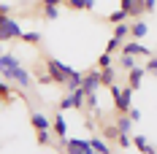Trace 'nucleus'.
I'll return each instance as SVG.
<instances>
[{
    "label": "nucleus",
    "mask_w": 157,
    "mask_h": 154,
    "mask_svg": "<svg viewBox=\"0 0 157 154\" xmlns=\"http://www.w3.org/2000/svg\"><path fill=\"white\" fill-rule=\"evenodd\" d=\"M60 16V6H44V19L46 22H54Z\"/></svg>",
    "instance_id": "nucleus-28"
},
{
    "label": "nucleus",
    "mask_w": 157,
    "mask_h": 154,
    "mask_svg": "<svg viewBox=\"0 0 157 154\" xmlns=\"http://www.w3.org/2000/svg\"><path fill=\"white\" fill-rule=\"evenodd\" d=\"M119 68H122V70H130V68H136V57L122 51V54H119Z\"/></svg>",
    "instance_id": "nucleus-26"
},
{
    "label": "nucleus",
    "mask_w": 157,
    "mask_h": 154,
    "mask_svg": "<svg viewBox=\"0 0 157 154\" xmlns=\"http://www.w3.org/2000/svg\"><path fill=\"white\" fill-rule=\"evenodd\" d=\"M68 108H73V103H71V95H65L63 100H60V111H68Z\"/></svg>",
    "instance_id": "nucleus-34"
},
{
    "label": "nucleus",
    "mask_w": 157,
    "mask_h": 154,
    "mask_svg": "<svg viewBox=\"0 0 157 154\" xmlns=\"http://www.w3.org/2000/svg\"><path fill=\"white\" fill-rule=\"evenodd\" d=\"M130 3H133V0H119V8H122L125 14H127V11H130Z\"/></svg>",
    "instance_id": "nucleus-37"
},
{
    "label": "nucleus",
    "mask_w": 157,
    "mask_h": 154,
    "mask_svg": "<svg viewBox=\"0 0 157 154\" xmlns=\"http://www.w3.org/2000/svg\"><path fill=\"white\" fill-rule=\"evenodd\" d=\"M127 116H130L133 122H141V111H138V108H133V106H130V111H127Z\"/></svg>",
    "instance_id": "nucleus-35"
},
{
    "label": "nucleus",
    "mask_w": 157,
    "mask_h": 154,
    "mask_svg": "<svg viewBox=\"0 0 157 154\" xmlns=\"http://www.w3.org/2000/svg\"><path fill=\"white\" fill-rule=\"evenodd\" d=\"M149 35V27H146V22L144 19H133L130 22V38H136V41H144Z\"/></svg>",
    "instance_id": "nucleus-9"
},
{
    "label": "nucleus",
    "mask_w": 157,
    "mask_h": 154,
    "mask_svg": "<svg viewBox=\"0 0 157 154\" xmlns=\"http://www.w3.org/2000/svg\"><path fill=\"white\" fill-rule=\"evenodd\" d=\"M30 124H33V130H49V127H52V116L41 114V111H33L30 114Z\"/></svg>",
    "instance_id": "nucleus-10"
},
{
    "label": "nucleus",
    "mask_w": 157,
    "mask_h": 154,
    "mask_svg": "<svg viewBox=\"0 0 157 154\" xmlns=\"http://www.w3.org/2000/svg\"><path fill=\"white\" fill-rule=\"evenodd\" d=\"M0 76H3V78H8V81H16V84L22 87V89H27V87L33 84V76H30V70H25L22 65H16V68H8V70H3Z\"/></svg>",
    "instance_id": "nucleus-4"
},
{
    "label": "nucleus",
    "mask_w": 157,
    "mask_h": 154,
    "mask_svg": "<svg viewBox=\"0 0 157 154\" xmlns=\"http://www.w3.org/2000/svg\"><path fill=\"white\" fill-rule=\"evenodd\" d=\"M114 81H117V70H114V65L100 68V87H111Z\"/></svg>",
    "instance_id": "nucleus-16"
},
{
    "label": "nucleus",
    "mask_w": 157,
    "mask_h": 154,
    "mask_svg": "<svg viewBox=\"0 0 157 154\" xmlns=\"http://www.w3.org/2000/svg\"><path fill=\"white\" fill-rule=\"evenodd\" d=\"M0 106H3V103H0Z\"/></svg>",
    "instance_id": "nucleus-41"
},
{
    "label": "nucleus",
    "mask_w": 157,
    "mask_h": 154,
    "mask_svg": "<svg viewBox=\"0 0 157 154\" xmlns=\"http://www.w3.org/2000/svg\"><path fill=\"white\" fill-rule=\"evenodd\" d=\"M144 6H146V14H152L155 6H157V0H144Z\"/></svg>",
    "instance_id": "nucleus-36"
},
{
    "label": "nucleus",
    "mask_w": 157,
    "mask_h": 154,
    "mask_svg": "<svg viewBox=\"0 0 157 154\" xmlns=\"http://www.w3.org/2000/svg\"><path fill=\"white\" fill-rule=\"evenodd\" d=\"M109 65H114V54H109V51H103V54L98 57V68H109Z\"/></svg>",
    "instance_id": "nucleus-30"
},
{
    "label": "nucleus",
    "mask_w": 157,
    "mask_h": 154,
    "mask_svg": "<svg viewBox=\"0 0 157 154\" xmlns=\"http://www.w3.org/2000/svg\"><path fill=\"white\" fill-rule=\"evenodd\" d=\"M22 32H25L22 24H19L11 14H0V43H6V41H19Z\"/></svg>",
    "instance_id": "nucleus-3"
},
{
    "label": "nucleus",
    "mask_w": 157,
    "mask_h": 154,
    "mask_svg": "<svg viewBox=\"0 0 157 154\" xmlns=\"http://www.w3.org/2000/svg\"><path fill=\"white\" fill-rule=\"evenodd\" d=\"M71 95V103L76 111H84V100H87V92H84V87H76V89H68Z\"/></svg>",
    "instance_id": "nucleus-13"
},
{
    "label": "nucleus",
    "mask_w": 157,
    "mask_h": 154,
    "mask_svg": "<svg viewBox=\"0 0 157 154\" xmlns=\"http://www.w3.org/2000/svg\"><path fill=\"white\" fill-rule=\"evenodd\" d=\"M52 133H54V138H65L68 135V122H65L63 114H54L52 116Z\"/></svg>",
    "instance_id": "nucleus-8"
},
{
    "label": "nucleus",
    "mask_w": 157,
    "mask_h": 154,
    "mask_svg": "<svg viewBox=\"0 0 157 154\" xmlns=\"http://www.w3.org/2000/svg\"><path fill=\"white\" fill-rule=\"evenodd\" d=\"M144 76H146V68H138V65H136V68L127 70V84H130L133 89H138L141 81H144Z\"/></svg>",
    "instance_id": "nucleus-11"
},
{
    "label": "nucleus",
    "mask_w": 157,
    "mask_h": 154,
    "mask_svg": "<svg viewBox=\"0 0 157 154\" xmlns=\"http://www.w3.org/2000/svg\"><path fill=\"white\" fill-rule=\"evenodd\" d=\"M41 6H63V0H41Z\"/></svg>",
    "instance_id": "nucleus-38"
},
{
    "label": "nucleus",
    "mask_w": 157,
    "mask_h": 154,
    "mask_svg": "<svg viewBox=\"0 0 157 154\" xmlns=\"http://www.w3.org/2000/svg\"><path fill=\"white\" fill-rule=\"evenodd\" d=\"M35 81H38L41 87H49V84H54V81H52V76H49L46 70H44V73H38V76H35Z\"/></svg>",
    "instance_id": "nucleus-32"
},
{
    "label": "nucleus",
    "mask_w": 157,
    "mask_h": 154,
    "mask_svg": "<svg viewBox=\"0 0 157 154\" xmlns=\"http://www.w3.org/2000/svg\"><path fill=\"white\" fill-rule=\"evenodd\" d=\"M117 127H119V133H133V119H130V116H127V114H119V116H117Z\"/></svg>",
    "instance_id": "nucleus-20"
},
{
    "label": "nucleus",
    "mask_w": 157,
    "mask_h": 154,
    "mask_svg": "<svg viewBox=\"0 0 157 154\" xmlns=\"http://www.w3.org/2000/svg\"><path fill=\"white\" fill-rule=\"evenodd\" d=\"M0 14H11V6L8 3H0Z\"/></svg>",
    "instance_id": "nucleus-39"
},
{
    "label": "nucleus",
    "mask_w": 157,
    "mask_h": 154,
    "mask_svg": "<svg viewBox=\"0 0 157 154\" xmlns=\"http://www.w3.org/2000/svg\"><path fill=\"white\" fill-rule=\"evenodd\" d=\"M141 14H146L144 0H133L130 3V11H127V19H141Z\"/></svg>",
    "instance_id": "nucleus-19"
},
{
    "label": "nucleus",
    "mask_w": 157,
    "mask_h": 154,
    "mask_svg": "<svg viewBox=\"0 0 157 154\" xmlns=\"http://www.w3.org/2000/svg\"><path fill=\"white\" fill-rule=\"evenodd\" d=\"M0 97L3 100H14L16 97L14 89H11V84H8V78H3V76H0Z\"/></svg>",
    "instance_id": "nucleus-23"
},
{
    "label": "nucleus",
    "mask_w": 157,
    "mask_h": 154,
    "mask_svg": "<svg viewBox=\"0 0 157 154\" xmlns=\"http://www.w3.org/2000/svg\"><path fill=\"white\" fill-rule=\"evenodd\" d=\"M90 146H92V152H100V154H106L111 149V143L103 135H95V138H90Z\"/></svg>",
    "instance_id": "nucleus-18"
},
{
    "label": "nucleus",
    "mask_w": 157,
    "mask_h": 154,
    "mask_svg": "<svg viewBox=\"0 0 157 154\" xmlns=\"http://www.w3.org/2000/svg\"><path fill=\"white\" fill-rule=\"evenodd\" d=\"M125 19H127V14L122 11V8H117V11H111V14H109V22H111V24H117V22H125Z\"/></svg>",
    "instance_id": "nucleus-31"
},
{
    "label": "nucleus",
    "mask_w": 157,
    "mask_h": 154,
    "mask_svg": "<svg viewBox=\"0 0 157 154\" xmlns=\"http://www.w3.org/2000/svg\"><path fill=\"white\" fill-rule=\"evenodd\" d=\"M114 143H117V149H122V152H127V149L133 146V135H130V133H119Z\"/></svg>",
    "instance_id": "nucleus-22"
},
{
    "label": "nucleus",
    "mask_w": 157,
    "mask_h": 154,
    "mask_svg": "<svg viewBox=\"0 0 157 154\" xmlns=\"http://www.w3.org/2000/svg\"><path fill=\"white\" fill-rule=\"evenodd\" d=\"M84 127L87 130H95V119H84Z\"/></svg>",
    "instance_id": "nucleus-40"
},
{
    "label": "nucleus",
    "mask_w": 157,
    "mask_h": 154,
    "mask_svg": "<svg viewBox=\"0 0 157 154\" xmlns=\"http://www.w3.org/2000/svg\"><path fill=\"white\" fill-rule=\"evenodd\" d=\"M73 70H76V68L65 65L63 60H57V57H46V73L52 76L54 84H63V87H65V81L73 76Z\"/></svg>",
    "instance_id": "nucleus-2"
},
{
    "label": "nucleus",
    "mask_w": 157,
    "mask_h": 154,
    "mask_svg": "<svg viewBox=\"0 0 157 154\" xmlns=\"http://www.w3.org/2000/svg\"><path fill=\"white\" fill-rule=\"evenodd\" d=\"M109 92H111V100H114V108H117V114H127L130 111V106H133V87L127 84V87H119L117 81L109 87Z\"/></svg>",
    "instance_id": "nucleus-1"
},
{
    "label": "nucleus",
    "mask_w": 157,
    "mask_h": 154,
    "mask_svg": "<svg viewBox=\"0 0 157 154\" xmlns=\"http://www.w3.org/2000/svg\"><path fill=\"white\" fill-rule=\"evenodd\" d=\"M119 46H122V41L111 35V41H109V43H106V51H109V54H119Z\"/></svg>",
    "instance_id": "nucleus-29"
},
{
    "label": "nucleus",
    "mask_w": 157,
    "mask_h": 154,
    "mask_svg": "<svg viewBox=\"0 0 157 154\" xmlns=\"http://www.w3.org/2000/svg\"><path fill=\"white\" fill-rule=\"evenodd\" d=\"M16 65H22V62L16 60L14 54H8V51H6V54H0V73H3V70H8V68H16Z\"/></svg>",
    "instance_id": "nucleus-21"
},
{
    "label": "nucleus",
    "mask_w": 157,
    "mask_h": 154,
    "mask_svg": "<svg viewBox=\"0 0 157 154\" xmlns=\"http://www.w3.org/2000/svg\"><path fill=\"white\" fill-rule=\"evenodd\" d=\"M71 11H95V0H63Z\"/></svg>",
    "instance_id": "nucleus-12"
},
{
    "label": "nucleus",
    "mask_w": 157,
    "mask_h": 154,
    "mask_svg": "<svg viewBox=\"0 0 157 154\" xmlns=\"http://www.w3.org/2000/svg\"><path fill=\"white\" fill-rule=\"evenodd\" d=\"M146 73L157 76V57H149V62H146Z\"/></svg>",
    "instance_id": "nucleus-33"
},
{
    "label": "nucleus",
    "mask_w": 157,
    "mask_h": 154,
    "mask_svg": "<svg viewBox=\"0 0 157 154\" xmlns=\"http://www.w3.org/2000/svg\"><path fill=\"white\" fill-rule=\"evenodd\" d=\"M81 87H84V92H98L100 89V68L87 70L84 78H81Z\"/></svg>",
    "instance_id": "nucleus-7"
},
{
    "label": "nucleus",
    "mask_w": 157,
    "mask_h": 154,
    "mask_svg": "<svg viewBox=\"0 0 157 154\" xmlns=\"http://www.w3.org/2000/svg\"><path fill=\"white\" fill-rule=\"evenodd\" d=\"M19 41H22V43H27V46H38V43L44 41V35H41L38 30H25Z\"/></svg>",
    "instance_id": "nucleus-15"
},
{
    "label": "nucleus",
    "mask_w": 157,
    "mask_h": 154,
    "mask_svg": "<svg viewBox=\"0 0 157 154\" xmlns=\"http://www.w3.org/2000/svg\"><path fill=\"white\" fill-rule=\"evenodd\" d=\"M133 149H138V152H144V154L157 152L155 143H149V138H146V135H133Z\"/></svg>",
    "instance_id": "nucleus-14"
},
{
    "label": "nucleus",
    "mask_w": 157,
    "mask_h": 154,
    "mask_svg": "<svg viewBox=\"0 0 157 154\" xmlns=\"http://www.w3.org/2000/svg\"><path fill=\"white\" fill-rule=\"evenodd\" d=\"M117 135H119V127H117V124H109V127H103V138L109 141V143H114V141H117Z\"/></svg>",
    "instance_id": "nucleus-27"
},
{
    "label": "nucleus",
    "mask_w": 157,
    "mask_h": 154,
    "mask_svg": "<svg viewBox=\"0 0 157 154\" xmlns=\"http://www.w3.org/2000/svg\"><path fill=\"white\" fill-rule=\"evenodd\" d=\"M81 78H84V70H73V76L65 81V92H68V89H76V87H81Z\"/></svg>",
    "instance_id": "nucleus-24"
},
{
    "label": "nucleus",
    "mask_w": 157,
    "mask_h": 154,
    "mask_svg": "<svg viewBox=\"0 0 157 154\" xmlns=\"http://www.w3.org/2000/svg\"><path fill=\"white\" fill-rule=\"evenodd\" d=\"M133 54V57H152V51L144 46L141 41H136V38H125L122 41V46H119V54Z\"/></svg>",
    "instance_id": "nucleus-5"
},
{
    "label": "nucleus",
    "mask_w": 157,
    "mask_h": 154,
    "mask_svg": "<svg viewBox=\"0 0 157 154\" xmlns=\"http://www.w3.org/2000/svg\"><path fill=\"white\" fill-rule=\"evenodd\" d=\"M111 35H114V38H119V41H125V38H130V22H117V24H114V32H111Z\"/></svg>",
    "instance_id": "nucleus-17"
},
{
    "label": "nucleus",
    "mask_w": 157,
    "mask_h": 154,
    "mask_svg": "<svg viewBox=\"0 0 157 154\" xmlns=\"http://www.w3.org/2000/svg\"><path fill=\"white\" fill-rule=\"evenodd\" d=\"M65 152H73V154H90V152H92L90 138H68V135H65Z\"/></svg>",
    "instance_id": "nucleus-6"
},
{
    "label": "nucleus",
    "mask_w": 157,
    "mask_h": 154,
    "mask_svg": "<svg viewBox=\"0 0 157 154\" xmlns=\"http://www.w3.org/2000/svg\"><path fill=\"white\" fill-rule=\"evenodd\" d=\"M52 138H54L52 130H35V141H38V146H49Z\"/></svg>",
    "instance_id": "nucleus-25"
}]
</instances>
